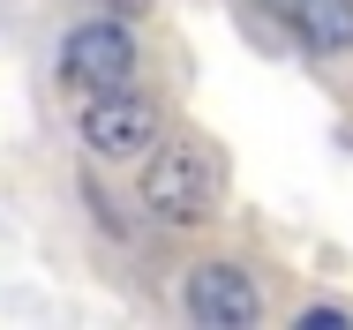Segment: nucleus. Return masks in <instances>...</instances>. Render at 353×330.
Listing matches in <instances>:
<instances>
[{
    "label": "nucleus",
    "instance_id": "f257e3e1",
    "mask_svg": "<svg viewBox=\"0 0 353 330\" xmlns=\"http://www.w3.org/2000/svg\"><path fill=\"white\" fill-rule=\"evenodd\" d=\"M218 188H225V165L203 135H173V143H150L143 158V210L165 218V225H203L218 210Z\"/></svg>",
    "mask_w": 353,
    "mask_h": 330
},
{
    "label": "nucleus",
    "instance_id": "f03ea898",
    "mask_svg": "<svg viewBox=\"0 0 353 330\" xmlns=\"http://www.w3.org/2000/svg\"><path fill=\"white\" fill-rule=\"evenodd\" d=\"M128 75H136V30H128L121 15H98V23L68 30V45H61V83H68L75 98L113 90V83H128Z\"/></svg>",
    "mask_w": 353,
    "mask_h": 330
},
{
    "label": "nucleus",
    "instance_id": "7ed1b4c3",
    "mask_svg": "<svg viewBox=\"0 0 353 330\" xmlns=\"http://www.w3.org/2000/svg\"><path fill=\"white\" fill-rule=\"evenodd\" d=\"M83 143L98 158H136L158 143V98L136 83H113V90H90L83 98Z\"/></svg>",
    "mask_w": 353,
    "mask_h": 330
},
{
    "label": "nucleus",
    "instance_id": "20e7f679",
    "mask_svg": "<svg viewBox=\"0 0 353 330\" xmlns=\"http://www.w3.org/2000/svg\"><path fill=\"white\" fill-rule=\"evenodd\" d=\"M188 316L203 330H248L263 316V293L241 263H196L188 270Z\"/></svg>",
    "mask_w": 353,
    "mask_h": 330
},
{
    "label": "nucleus",
    "instance_id": "39448f33",
    "mask_svg": "<svg viewBox=\"0 0 353 330\" xmlns=\"http://www.w3.org/2000/svg\"><path fill=\"white\" fill-rule=\"evenodd\" d=\"M285 30L316 53V61H339L353 53V0H279Z\"/></svg>",
    "mask_w": 353,
    "mask_h": 330
},
{
    "label": "nucleus",
    "instance_id": "423d86ee",
    "mask_svg": "<svg viewBox=\"0 0 353 330\" xmlns=\"http://www.w3.org/2000/svg\"><path fill=\"white\" fill-rule=\"evenodd\" d=\"M301 323H308V330H346L353 316H346V308H308V316H301Z\"/></svg>",
    "mask_w": 353,
    "mask_h": 330
},
{
    "label": "nucleus",
    "instance_id": "0eeeda50",
    "mask_svg": "<svg viewBox=\"0 0 353 330\" xmlns=\"http://www.w3.org/2000/svg\"><path fill=\"white\" fill-rule=\"evenodd\" d=\"M136 8H143V0H121V15H136Z\"/></svg>",
    "mask_w": 353,
    "mask_h": 330
}]
</instances>
